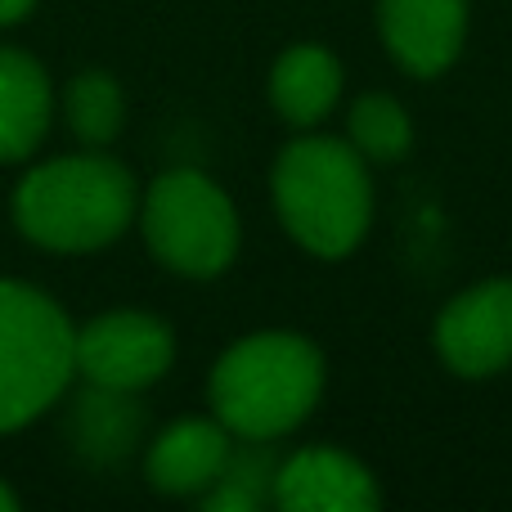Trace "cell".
Here are the masks:
<instances>
[{"instance_id": "cell-1", "label": "cell", "mask_w": 512, "mask_h": 512, "mask_svg": "<svg viewBox=\"0 0 512 512\" xmlns=\"http://www.w3.org/2000/svg\"><path fill=\"white\" fill-rule=\"evenodd\" d=\"M135 180L104 153L41 162L14 194V221L23 239L50 252H95L122 239L135 221Z\"/></svg>"}, {"instance_id": "cell-8", "label": "cell", "mask_w": 512, "mask_h": 512, "mask_svg": "<svg viewBox=\"0 0 512 512\" xmlns=\"http://www.w3.org/2000/svg\"><path fill=\"white\" fill-rule=\"evenodd\" d=\"M378 27L400 68L436 77L463 50L468 0H378Z\"/></svg>"}, {"instance_id": "cell-15", "label": "cell", "mask_w": 512, "mask_h": 512, "mask_svg": "<svg viewBox=\"0 0 512 512\" xmlns=\"http://www.w3.org/2000/svg\"><path fill=\"white\" fill-rule=\"evenodd\" d=\"M409 140H414V126L391 95H364L351 108V144L364 162H396Z\"/></svg>"}, {"instance_id": "cell-2", "label": "cell", "mask_w": 512, "mask_h": 512, "mask_svg": "<svg viewBox=\"0 0 512 512\" xmlns=\"http://www.w3.org/2000/svg\"><path fill=\"white\" fill-rule=\"evenodd\" d=\"M324 391V355L301 333H252L212 369L216 418L243 441H274L310 418Z\"/></svg>"}, {"instance_id": "cell-16", "label": "cell", "mask_w": 512, "mask_h": 512, "mask_svg": "<svg viewBox=\"0 0 512 512\" xmlns=\"http://www.w3.org/2000/svg\"><path fill=\"white\" fill-rule=\"evenodd\" d=\"M36 9V0H0V27L18 23V18H27Z\"/></svg>"}, {"instance_id": "cell-13", "label": "cell", "mask_w": 512, "mask_h": 512, "mask_svg": "<svg viewBox=\"0 0 512 512\" xmlns=\"http://www.w3.org/2000/svg\"><path fill=\"white\" fill-rule=\"evenodd\" d=\"M77 432H81V445H86L90 454H99V459H117V454L131 450L135 432H140V414L131 409L126 391L90 387V396L81 400Z\"/></svg>"}, {"instance_id": "cell-17", "label": "cell", "mask_w": 512, "mask_h": 512, "mask_svg": "<svg viewBox=\"0 0 512 512\" xmlns=\"http://www.w3.org/2000/svg\"><path fill=\"white\" fill-rule=\"evenodd\" d=\"M18 508V499H14V490L5 486V481H0V512H14Z\"/></svg>"}, {"instance_id": "cell-14", "label": "cell", "mask_w": 512, "mask_h": 512, "mask_svg": "<svg viewBox=\"0 0 512 512\" xmlns=\"http://www.w3.org/2000/svg\"><path fill=\"white\" fill-rule=\"evenodd\" d=\"M122 90L108 72H81L68 86V126L77 131V140L86 144H108L122 131Z\"/></svg>"}, {"instance_id": "cell-12", "label": "cell", "mask_w": 512, "mask_h": 512, "mask_svg": "<svg viewBox=\"0 0 512 512\" xmlns=\"http://www.w3.org/2000/svg\"><path fill=\"white\" fill-rule=\"evenodd\" d=\"M342 95V63L324 45H292L270 72V99L292 126H315Z\"/></svg>"}, {"instance_id": "cell-5", "label": "cell", "mask_w": 512, "mask_h": 512, "mask_svg": "<svg viewBox=\"0 0 512 512\" xmlns=\"http://www.w3.org/2000/svg\"><path fill=\"white\" fill-rule=\"evenodd\" d=\"M140 225L149 252L189 279H212L239 252V212L230 194L189 167L153 180L140 207Z\"/></svg>"}, {"instance_id": "cell-11", "label": "cell", "mask_w": 512, "mask_h": 512, "mask_svg": "<svg viewBox=\"0 0 512 512\" xmlns=\"http://www.w3.org/2000/svg\"><path fill=\"white\" fill-rule=\"evenodd\" d=\"M50 77L23 50H0V162H23L50 131Z\"/></svg>"}, {"instance_id": "cell-4", "label": "cell", "mask_w": 512, "mask_h": 512, "mask_svg": "<svg viewBox=\"0 0 512 512\" xmlns=\"http://www.w3.org/2000/svg\"><path fill=\"white\" fill-rule=\"evenodd\" d=\"M72 337L59 306L41 288L0 279V432H18L54 405L77 373Z\"/></svg>"}, {"instance_id": "cell-7", "label": "cell", "mask_w": 512, "mask_h": 512, "mask_svg": "<svg viewBox=\"0 0 512 512\" xmlns=\"http://www.w3.org/2000/svg\"><path fill=\"white\" fill-rule=\"evenodd\" d=\"M436 351L459 378H490L512 364V279L459 292L436 315Z\"/></svg>"}, {"instance_id": "cell-6", "label": "cell", "mask_w": 512, "mask_h": 512, "mask_svg": "<svg viewBox=\"0 0 512 512\" xmlns=\"http://www.w3.org/2000/svg\"><path fill=\"white\" fill-rule=\"evenodd\" d=\"M176 360V337L158 315L144 310H113L90 319L72 337V364L90 387L104 391H144Z\"/></svg>"}, {"instance_id": "cell-3", "label": "cell", "mask_w": 512, "mask_h": 512, "mask_svg": "<svg viewBox=\"0 0 512 512\" xmlns=\"http://www.w3.org/2000/svg\"><path fill=\"white\" fill-rule=\"evenodd\" d=\"M274 207L288 234L315 256H346L373 216L369 167L360 149L328 135L292 140L274 162Z\"/></svg>"}, {"instance_id": "cell-9", "label": "cell", "mask_w": 512, "mask_h": 512, "mask_svg": "<svg viewBox=\"0 0 512 512\" xmlns=\"http://www.w3.org/2000/svg\"><path fill=\"white\" fill-rule=\"evenodd\" d=\"M378 481L342 450H301L274 468V504L288 512H369L378 508Z\"/></svg>"}, {"instance_id": "cell-10", "label": "cell", "mask_w": 512, "mask_h": 512, "mask_svg": "<svg viewBox=\"0 0 512 512\" xmlns=\"http://www.w3.org/2000/svg\"><path fill=\"white\" fill-rule=\"evenodd\" d=\"M230 427L221 418H185L171 423L158 441L149 445V486L162 495H207L221 481L225 463H230Z\"/></svg>"}]
</instances>
